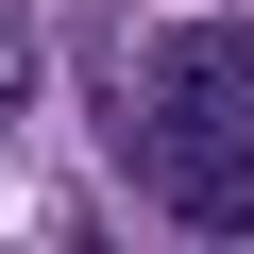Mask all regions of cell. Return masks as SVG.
I'll use <instances>...</instances> for the list:
<instances>
[{
  "mask_svg": "<svg viewBox=\"0 0 254 254\" xmlns=\"http://www.w3.org/2000/svg\"><path fill=\"white\" fill-rule=\"evenodd\" d=\"M17 102H34V17L0 0V119H17Z\"/></svg>",
  "mask_w": 254,
  "mask_h": 254,
  "instance_id": "3957f363",
  "label": "cell"
},
{
  "mask_svg": "<svg viewBox=\"0 0 254 254\" xmlns=\"http://www.w3.org/2000/svg\"><path fill=\"white\" fill-rule=\"evenodd\" d=\"M153 102H187V119H254V34L237 17H187V34H153V68H136Z\"/></svg>",
  "mask_w": 254,
  "mask_h": 254,
  "instance_id": "7a4b0ae2",
  "label": "cell"
},
{
  "mask_svg": "<svg viewBox=\"0 0 254 254\" xmlns=\"http://www.w3.org/2000/svg\"><path fill=\"white\" fill-rule=\"evenodd\" d=\"M119 170H136L153 220H187V237H254V119H187L153 85H119Z\"/></svg>",
  "mask_w": 254,
  "mask_h": 254,
  "instance_id": "6da1fadb",
  "label": "cell"
}]
</instances>
